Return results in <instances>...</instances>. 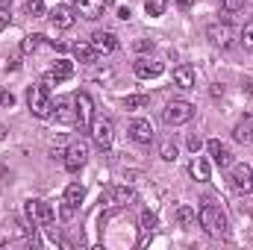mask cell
Instances as JSON below:
<instances>
[{"instance_id": "33", "label": "cell", "mask_w": 253, "mask_h": 250, "mask_svg": "<svg viewBox=\"0 0 253 250\" xmlns=\"http://www.w3.org/2000/svg\"><path fill=\"white\" fill-rule=\"evenodd\" d=\"M135 50L147 53V50H153V42H150V39H138V42H135Z\"/></svg>"}, {"instance_id": "40", "label": "cell", "mask_w": 253, "mask_h": 250, "mask_svg": "<svg viewBox=\"0 0 253 250\" xmlns=\"http://www.w3.org/2000/svg\"><path fill=\"white\" fill-rule=\"evenodd\" d=\"M3 245H9V233H3V230H0V248H3Z\"/></svg>"}, {"instance_id": "32", "label": "cell", "mask_w": 253, "mask_h": 250, "mask_svg": "<svg viewBox=\"0 0 253 250\" xmlns=\"http://www.w3.org/2000/svg\"><path fill=\"white\" fill-rule=\"evenodd\" d=\"M242 44H245V50H253V24L242 30Z\"/></svg>"}, {"instance_id": "29", "label": "cell", "mask_w": 253, "mask_h": 250, "mask_svg": "<svg viewBox=\"0 0 253 250\" xmlns=\"http://www.w3.org/2000/svg\"><path fill=\"white\" fill-rule=\"evenodd\" d=\"M144 12H147L150 18H159V15H162V3H159V0H144Z\"/></svg>"}, {"instance_id": "18", "label": "cell", "mask_w": 253, "mask_h": 250, "mask_svg": "<svg viewBox=\"0 0 253 250\" xmlns=\"http://www.w3.org/2000/svg\"><path fill=\"white\" fill-rule=\"evenodd\" d=\"M233 138L242 141V144H251L253 141V115H245L239 124L233 126Z\"/></svg>"}, {"instance_id": "28", "label": "cell", "mask_w": 253, "mask_h": 250, "mask_svg": "<svg viewBox=\"0 0 253 250\" xmlns=\"http://www.w3.org/2000/svg\"><path fill=\"white\" fill-rule=\"evenodd\" d=\"M156 227H159V218H156L153 212H144V215H141V230H144V233H153Z\"/></svg>"}, {"instance_id": "24", "label": "cell", "mask_w": 253, "mask_h": 250, "mask_svg": "<svg viewBox=\"0 0 253 250\" xmlns=\"http://www.w3.org/2000/svg\"><path fill=\"white\" fill-rule=\"evenodd\" d=\"M83 197H85V188L80 186V183H71V186L65 188V203H68V206L77 209V206L83 203Z\"/></svg>"}, {"instance_id": "23", "label": "cell", "mask_w": 253, "mask_h": 250, "mask_svg": "<svg viewBox=\"0 0 253 250\" xmlns=\"http://www.w3.org/2000/svg\"><path fill=\"white\" fill-rule=\"evenodd\" d=\"M177 224H180V227H194V224H197V212L191 209L189 203H180V206H177Z\"/></svg>"}, {"instance_id": "5", "label": "cell", "mask_w": 253, "mask_h": 250, "mask_svg": "<svg viewBox=\"0 0 253 250\" xmlns=\"http://www.w3.org/2000/svg\"><path fill=\"white\" fill-rule=\"evenodd\" d=\"M62 159H65V168H68L71 174H77V171L88 162V144H85V141H74V144L65 150Z\"/></svg>"}, {"instance_id": "30", "label": "cell", "mask_w": 253, "mask_h": 250, "mask_svg": "<svg viewBox=\"0 0 253 250\" xmlns=\"http://www.w3.org/2000/svg\"><path fill=\"white\" fill-rule=\"evenodd\" d=\"M27 12H30L33 18L44 15V0H27Z\"/></svg>"}, {"instance_id": "39", "label": "cell", "mask_w": 253, "mask_h": 250, "mask_svg": "<svg viewBox=\"0 0 253 250\" xmlns=\"http://www.w3.org/2000/svg\"><path fill=\"white\" fill-rule=\"evenodd\" d=\"M191 3H194V0H177V6H180V9H191Z\"/></svg>"}, {"instance_id": "36", "label": "cell", "mask_w": 253, "mask_h": 250, "mask_svg": "<svg viewBox=\"0 0 253 250\" xmlns=\"http://www.w3.org/2000/svg\"><path fill=\"white\" fill-rule=\"evenodd\" d=\"M242 88H245V91L253 97V77H245V80H242Z\"/></svg>"}, {"instance_id": "16", "label": "cell", "mask_w": 253, "mask_h": 250, "mask_svg": "<svg viewBox=\"0 0 253 250\" xmlns=\"http://www.w3.org/2000/svg\"><path fill=\"white\" fill-rule=\"evenodd\" d=\"M132 197H135V194H132L129 186H112V188H106V194H103V200L112 203V206H126Z\"/></svg>"}, {"instance_id": "6", "label": "cell", "mask_w": 253, "mask_h": 250, "mask_svg": "<svg viewBox=\"0 0 253 250\" xmlns=\"http://www.w3.org/2000/svg\"><path fill=\"white\" fill-rule=\"evenodd\" d=\"M206 39H209L215 47H230V44H233V39H236V33H233V27H230V24L215 21V24H209Z\"/></svg>"}, {"instance_id": "41", "label": "cell", "mask_w": 253, "mask_h": 250, "mask_svg": "<svg viewBox=\"0 0 253 250\" xmlns=\"http://www.w3.org/2000/svg\"><path fill=\"white\" fill-rule=\"evenodd\" d=\"M3 135H6V126H0V141H3Z\"/></svg>"}, {"instance_id": "3", "label": "cell", "mask_w": 253, "mask_h": 250, "mask_svg": "<svg viewBox=\"0 0 253 250\" xmlns=\"http://www.w3.org/2000/svg\"><path fill=\"white\" fill-rule=\"evenodd\" d=\"M194 118V106L189 100H171L165 109H162V121L168 126H180V124H189Z\"/></svg>"}, {"instance_id": "4", "label": "cell", "mask_w": 253, "mask_h": 250, "mask_svg": "<svg viewBox=\"0 0 253 250\" xmlns=\"http://www.w3.org/2000/svg\"><path fill=\"white\" fill-rule=\"evenodd\" d=\"M88 132H91V141L100 147V150H109L112 141H115V124L109 118H94L88 124Z\"/></svg>"}, {"instance_id": "10", "label": "cell", "mask_w": 253, "mask_h": 250, "mask_svg": "<svg viewBox=\"0 0 253 250\" xmlns=\"http://www.w3.org/2000/svg\"><path fill=\"white\" fill-rule=\"evenodd\" d=\"M233 186L239 188V191H253V168L251 165H245V162H239V165H233Z\"/></svg>"}, {"instance_id": "12", "label": "cell", "mask_w": 253, "mask_h": 250, "mask_svg": "<svg viewBox=\"0 0 253 250\" xmlns=\"http://www.w3.org/2000/svg\"><path fill=\"white\" fill-rule=\"evenodd\" d=\"M103 0H74V12H80L85 21H97L103 15Z\"/></svg>"}, {"instance_id": "27", "label": "cell", "mask_w": 253, "mask_h": 250, "mask_svg": "<svg viewBox=\"0 0 253 250\" xmlns=\"http://www.w3.org/2000/svg\"><path fill=\"white\" fill-rule=\"evenodd\" d=\"M159 156H162L165 162H174V159H177V144H171V141H162V147H159Z\"/></svg>"}, {"instance_id": "35", "label": "cell", "mask_w": 253, "mask_h": 250, "mask_svg": "<svg viewBox=\"0 0 253 250\" xmlns=\"http://www.w3.org/2000/svg\"><path fill=\"white\" fill-rule=\"evenodd\" d=\"M9 18H12V15H9V9H6V6H0V30L9 24Z\"/></svg>"}, {"instance_id": "2", "label": "cell", "mask_w": 253, "mask_h": 250, "mask_svg": "<svg viewBox=\"0 0 253 250\" xmlns=\"http://www.w3.org/2000/svg\"><path fill=\"white\" fill-rule=\"evenodd\" d=\"M27 103H30V112H33L36 118H50V115H53V100H50V94H47V85H44V83L30 88Z\"/></svg>"}, {"instance_id": "9", "label": "cell", "mask_w": 253, "mask_h": 250, "mask_svg": "<svg viewBox=\"0 0 253 250\" xmlns=\"http://www.w3.org/2000/svg\"><path fill=\"white\" fill-rule=\"evenodd\" d=\"M74 109H77V124L80 126H88L94 121V103H91V97L85 91L74 94Z\"/></svg>"}, {"instance_id": "17", "label": "cell", "mask_w": 253, "mask_h": 250, "mask_svg": "<svg viewBox=\"0 0 253 250\" xmlns=\"http://www.w3.org/2000/svg\"><path fill=\"white\" fill-rule=\"evenodd\" d=\"M53 115H56V121H59V124H77L74 97H71V100H59V103H56V109H53Z\"/></svg>"}, {"instance_id": "11", "label": "cell", "mask_w": 253, "mask_h": 250, "mask_svg": "<svg viewBox=\"0 0 253 250\" xmlns=\"http://www.w3.org/2000/svg\"><path fill=\"white\" fill-rule=\"evenodd\" d=\"M206 147H209V156L215 159L218 168H230V165H233V153H230L227 144H221L218 138H212V141H206Z\"/></svg>"}, {"instance_id": "20", "label": "cell", "mask_w": 253, "mask_h": 250, "mask_svg": "<svg viewBox=\"0 0 253 250\" xmlns=\"http://www.w3.org/2000/svg\"><path fill=\"white\" fill-rule=\"evenodd\" d=\"M174 85L177 88H194V71L189 65H177L174 68Z\"/></svg>"}, {"instance_id": "1", "label": "cell", "mask_w": 253, "mask_h": 250, "mask_svg": "<svg viewBox=\"0 0 253 250\" xmlns=\"http://www.w3.org/2000/svg\"><path fill=\"white\" fill-rule=\"evenodd\" d=\"M197 221H200V227H203L209 236H227V218H224V212H221L218 206L203 203L200 212H197Z\"/></svg>"}, {"instance_id": "15", "label": "cell", "mask_w": 253, "mask_h": 250, "mask_svg": "<svg viewBox=\"0 0 253 250\" xmlns=\"http://www.w3.org/2000/svg\"><path fill=\"white\" fill-rule=\"evenodd\" d=\"M74 21H77V15H74L71 6H56V9L50 12V24H53L56 30H71Z\"/></svg>"}, {"instance_id": "26", "label": "cell", "mask_w": 253, "mask_h": 250, "mask_svg": "<svg viewBox=\"0 0 253 250\" xmlns=\"http://www.w3.org/2000/svg\"><path fill=\"white\" fill-rule=\"evenodd\" d=\"M42 39H44V36H27V39H24V44H21V50H24V53L39 50V47H42Z\"/></svg>"}, {"instance_id": "22", "label": "cell", "mask_w": 253, "mask_h": 250, "mask_svg": "<svg viewBox=\"0 0 253 250\" xmlns=\"http://www.w3.org/2000/svg\"><path fill=\"white\" fill-rule=\"evenodd\" d=\"M74 56H77V62H83V65L97 62V50L91 47V42L88 44H74Z\"/></svg>"}, {"instance_id": "8", "label": "cell", "mask_w": 253, "mask_h": 250, "mask_svg": "<svg viewBox=\"0 0 253 250\" xmlns=\"http://www.w3.org/2000/svg\"><path fill=\"white\" fill-rule=\"evenodd\" d=\"M24 212H27V218H30L33 224H47V221H53V206L44 203V200H27Z\"/></svg>"}, {"instance_id": "38", "label": "cell", "mask_w": 253, "mask_h": 250, "mask_svg": "<svg viewBox=\"0 0 253 250\" xmlns=\"http://www.w3.org/2000/svg\"><path fill=\"white\" fill-rule=\"evenodd\" d=\"M129 15H132V12H129V6H121V9H118V18H121V21H126Z\"/></svg>"}, {"instance_id": "31", "label": "cell", "mask_w": 253, "mask_h": 250, "mask_svg": "<svg viewBox=\"0 0 253 250\" xmlns=\"http://www.w3.org/2000/svg\"><path fill=\"white\" fill-rule=\"evenodd\" d=\"M248 0H221V9L224 12H242Z\"/></svg>"}, {"instance_id": "14", "label": "cell", "mask_w": 253, "mask_h": 250, "mask_svg": "<svg viewBox=\"0 0 253 250\" xmlns=\"http://www.w3.org/2000/svg\"><path fill=\"white\" fill-rule=\"evenodd\" d=\"M132 68H135V77H141V80H153V77H159V74L165 71V65L162 62H156V59H144V56L135 59Z\"/></svg>"}, {"instance_id": "37", "label": "cell", "mask_w": 253, "mask_h": 250, "mask_svg": "<svg viewBox=\"0 0 253 250\" xmlns=\"http://www.w3.org/2000/svg\"><path fill=\"white\" fill-rule=\"evenodd\" d=\"M189 147H191V150H194V153H197V150L203 147V141H200L197 135H191V138H189Z\"/></svg>"}, {"instance_id": "43", "label": "cell", "mask_w": 253, "mask_h": 250, "mask_svg": "<svg viewBox=\"0 0 253 250\" xmlns=\"http://www.w3.org/2000/svg\"><path fill=\"white\" fill-rule=\"evenodd\" d=\"M103 3H115V0H103Z\"/></svg>"}, {"instance_id": "13", "label": "cell", "mask_w": 253, "mask_h": 250, "mask_svg": "<svg viewBox=\"0 0 253 250\" xmlns=\"http://www.w3.org/2000/svg\"><path fill=\"white\" fill-rule=\"evenodd\" d=\"M129 135H132V141H138V144H150V141H153V124L144 121V118H135V121L129 124Z\"/></svg>"}, {"instance_id": "34", "label": "cell", "mask_w": 253, "mask_h": 250, "mask_svg": "<svg viewBox=\"0 0 253 250\" xmlns=\"http://www.w3.org/2000/svg\"><path fill=\"white\" fill-rule=\"evenodd\" d=\"M0 106H15V94L12 91H0Z\"/></svg>"}, {"instance_id": "19", "label": "cell", "mask_w": 253, "mask_h": 250, "mask_svg": "<svg viewBox=\"0 0 253 250\" xmlns=\"http://www.w3.org/2000/svg\"><path fill=\"white\" fill-rule=\"evenodd\" d=\"M189 174H191V180H197V183H209V177H212V168H209V162L206 159H191V165H189Z\"/></svg>"}, {"instance_id": "25", "label": "cell", "mask_w": 253, "mask_h": 250, "mask_svg": "<svg viewBox=\"0 0 253 250\" xmlns=\"http://www.w3.org/2000/svg\"><path fill=\"white\" fill-rule=\"evenodd\" d=\"M124 106L126 109H144L147 106V97L144 94H129V97H124Z\"/></svg>"}, {"instance_id": "21", "label": "cell", "mask_w": 253, "mask_h": 250, "mask_svg": "<svg viewBox=\"0 0 253 250\" xmlns=\"http://www.w3.org/2000/svg\"><path fill=\"white\" fill-rule=\"evenodd\" d=\"M50 77H53L56 83L71 80V77H74V62H68V59H56V62H53V68H50Z\"/></svg>"}, {"instance_id": "42", "label": "cell", "mask_w": 253, "mask_h": 250, "mask_svg": "<svg viewBox=\"0 0 253 250\" xmlns=\"http://www.w3.org/2000/svg\"><path fill=\"white\" fill-rule=\"evenodd\" d=\"M9 3H12V0H0V6H6V9H9Z\"/></svg>"}, {"instance_id": "7", "label": "cell", "mask_w": 253, "mask_h": 250, "mask_svg": "<svg viewBox=\"0 0 253 250\" xmlns=\"http://www.w3.org/2000/svg\"><path fill=\"white\" fill-rule=\"evenodd\" d=\"M91 47L97 50V56H109V53L118 50V36L109 33V30H97V33L91 36Z\"/></svg>"}]
</instances>
